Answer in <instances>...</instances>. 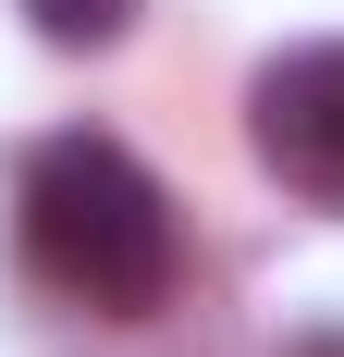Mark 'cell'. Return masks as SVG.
I'll return each instance as SVG.
<instances>
[{"label": "cell", "mask_w": 344, "mask_h": 357, "mask_svg": "<svg viewBox=\"0 0 344 357\" xmlns=\"http://www.w3.org/2000/svg\"><path fill=\"white\" fill-rule=\"evenodd\" d=\"M25 25L49 50H111V37L136 25V0H25Z\"/></svg>", "instance_id": "3957f363"}, {"label": "cell", "mask_w": 344, "mask_h": 357, "mask_svg": "<svg viewBox=\"0 0 344 357\" xmlns=\"http://www.w3.org/2000/svg\"><path fill=\"white\" fill-rule=\"evenodd\" d=\"M13 234H25L37 284L99 308V321H148L185 284V222L123 136H49L13 185Z\"/></svg>", "instance_id": "6da1fadb"}, {"label": "cell", "mask_w": 344, "mask_h": 357, "mask_svg": "<svg viewBox=\"0 0 344 357\" xmlns=\"http://www.w3.org/2000/svg\"><path fill=\"white\" fill-rule=\"evenodd\" d=\"M283 357H344V333H295V345H283Z\"/></svg>", "instance_id": "277c9868"}, {"label": "cell", "mask_w": 344, "mask_h": 357, "mask_svg": "<svg viewBox=\"0 0 344 357\" xmlns=\"http://www.w3.org/2000/svg\"><path fill=\"white\" fill-rule=\"evenodd\" d=\"M246 136H258V160H271L308 210H344V37H308V50L258 62Z\"/></svg>", "instance_id": "7a4b0ae2"}]
</instances>
